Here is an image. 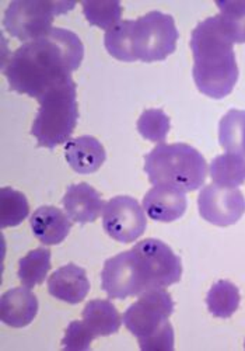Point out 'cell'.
<instances>
[{
	"label": "cell",
	"instance_id": "cell-1",
	"mask_svg": "<svg viewBox=\"0 0 245 351\" xmlns=\"http://www.w3.org/2000/svg\"><path fill=\"white\" fill-rule=\"evenodd\" d=\"M83 58L84 45L77 34L52 27L42 37L17 48L3 62V73L12 90L38 100L52 87L72 79Z\"/></svg>",
	"mask_w": 245,
	"mask_h": 351
},
{
	"label": "cell",
	"instance_id": "cell-2",
	"mask_svg": "<svg viewBox=\"0 0 245 351\" xmlns=\"http://www.w3.org/2000/svg\"><path fill=\"white\" fill-rule=\"evenodd\" d=\"M181 276V258L167 243L150 238L108 258L101 271V287L109 298L127 300L149 289L167 288Z\"/></svg>",
	"mask_w": 245,
	"mask_h": 351
},
{
	"label": "cell",
	"instance_id": "cell-3",
	"mask_svg": "<svg viewBox=\"0 0 245 351\" xmlns=\"http://www.w3.org/2000/svg\"><path fill=\"white\" fill-rule=\"evenodd\" d=\"M192 76L201 93L211 99L229 96L238 80L234 43L226 33L219 14L201 21L192 32Z\"/></svg>",
	"mask_w": 245,
	"mask_h": 351
},
{
	"label": "cell",
	"instance_id": "cell-4",
	"mask_svg": "<svg viewBox=\"0 0 245 351\" xmlns=\"http://www.w3.org/2000/svg\"><path fill=\"white\" fill-rule=\"evenodd\" d=\"M144 171L153 186L195 191L207 176L205 158L188 143H160L144 156Z\"/></svg>",
	"mask_w": 245,
	"mask_h": 351
},
{
	"label": "cell",
	"instance_id": "cell-5",
	"mask_svg": "<svg viewBox=\"0 0 245 351\" xmlns=\"http://www.w3.org/2000/svg\"><path fill=\"white\" fill-rule=\"evenodd\" d=\"M76 89L75 80L69 79L38 99L40 110L31 127L38 146L52 149L72 136L79 119Z\"/></svg>",
	"mask_w": 245,
	"mask_h": 351
},
{
	"label": "cell",
	"instance_id": "cell-6",
	"mask_svg": "<svg viewBox=\"0 0 245 351\" xmlns=\"http://www.w3.org/2000/svg\"><path fill=\"white\" fill-rule=\"evenodd\" d=\"M75 6L73 2L55 0H16L5 12L3 25L12 37L28 43L47 34L55 16L68 13Z\"/></svg>",
	"mask_w": 245,
	"mask_h": 351
},
{
	"label": "cell",
	"instance_id": "cell-7",
	"mask_svg": "<svg viewBox=\"0 0 245 351\" xmlns=\"http://www.w3.org/2000/svg\"><path fill=\"white\" fill-rule=\"evenodd\" d=\"M135 52L138 61L157 62L167 60L177 48L178 30L174 17L157 10L135 20Z\"/></svg>",
	"mask_w": 245,
	"mask_h": 351
},
{
	"label": "cell",
	"instance_id": "cell-8",
	"mask_svg": "<svg viewBox=\"0 0 245 351\" xmlns=\"http://www.w3.org/2000/svg\"><path fill=\"white\" fill-rule=\"evenodd\" d=\"M172 312L174 301L164 288L149 289L125 311L122 322L138 340H142L160 330Z\"/></svg>",
	"mask_w": 245,
	"mask_h": 351
},
{
	"label": "cell",
	"instance_id": "cell-9",
	"mask_svg": "<svg viewBox=\"0 0 245 351\" xmlns=\"http://www.w3.org/2000/svg\"><path fill=\"white\" fill-rule=\"evenodd\" d=\"M147 226L144 210L136 198L116 195L104 206L103 228L107 235L120 243L139 239Z\"/></svg>",
	"mask_w": 245,
	"mask_h": 351
},
{
	"label": "cell",
	"instance_id": "cell-10",
	"mask_svg": "<svg viewBox=\"0 0 245 351\" xmlns=\"http://www.w3.org/2000/svg\"><path fill=\"white\" fill-rule=\"evenodd\" d=\"M198 210L205 221L226 228L238 222L244 215L245 198L238 189L209 184L198 195Z\"/></svg>",
	"mask_w": 245,
	"mask_h": 351
},
{
	"label": "cell",
	"instance_id": "cell-11",
	"mask_svg": "<svg viewBox=\"0 0 245 351\" xmlns=\"http://www.w3.org/2000/svg\"><path fill=\"white\" fill-rule=\"evenodd\" d=\"M185 191L171 186H153L143 197V210L157 222H174L187 211Z\"/></svg>",
	"mask_w": 245,
	"mask_h": 351
},
{
	"label": "cell",
	"instance_id": "cell-12",
	"mask_svg": "<svg viewBox=\"0 0 245 351\" xmlns=\"http://www.w3.org/2000/svg\"><path fill=\"white\" fill-rule=\"evenodd\" d=\"M38 312V300L28 287H17L6 291L0 301V316L10 328L28 326Z\"/></svg>",
	"mask_w": 245,
	"mask_h": 351
},
{
	"label": "cell",
	"instance_id": "cell-13",
	"mask_svg": "<svg viewBox=\"0 0 245 351\" xmlns=\"http://www.w3.org/2000/svg\"><path fill=\"white\" fill-rule=\"evenodd\" d=\"M62 204L68 217L77 223L97 221L105 206L100 193L87 183L69 186Z\"/></svg>",
	"mask_w": 245,
	"mask_h": 351
},
{
	"label": "cell",
	"instance_id": "cell-14",
	"mask_svg": "<svg viewBox=\"0 0 245 351\" xmlns=\"http://www.w3.org/2000/svg\"><path fill=\"white\" fill-rule=\"evenodd\" d=\"M48 291L52 297L66 304L76 305L81 302L90 291L86 270L73 263L57 269L48 278Z\"/></svg>",
	"mask_w": 245,
	"mask_h": 351
},
{
	"label": "cell",
	"instance_id": "cell-15",
	"mask_svg": "<svg viewBox=\"0 0 245 351\" xmlns=\"http://www.w3.org/2000/svg\"><path fill=\"white\" fill-rule=\"evenodd\" d=\"M29 225L36 238L47 246L62 243L72 229L68 214L52 206H44L36 210L29 217Z\"/></svg>",
	"mask_w": 245,
	"mask_h": 351
},
{
	"label": "cell",
	"instance_id": "cell-16",
	"mask_svg": "<svg viewBox=\"0 0 245 351\" xmlns=\"http://www.w3.org/2000/svg\"><path fill=\"white\" fill-rule=\"evenodd\" d=\"M65 158L69 166L79 174L97 171L105 162L107 154L103 143L90 135L70 139L65 146Z\"/></svg>",
	"mask_w": 245,
	"mask_h": 351
},
{
	"label": "cell",
	"instance_id": "cell-17",
	"mask_svg": "<svg viewBox=\"0 0 245 351\" xmlns=\"http://www.w3.org/2000/svg\"><path fill=\"white\" fill-rule=\"evenodd\" d=\"M83 320L90 330L99 336H109L119 330L122 317L108 300H93L83 309Z\"/></svg>",
	"mask_w": 245,
	"mask_h": 351
},
{
	"label": "cell",
	"instance_id": "cell-18",
	"mask_svg": "<svg viewBox=\"0 0 245 351\" xmlns=\"http://www.w3.org/2000/svg\"><path fill=\"white\" fill-rule=\"evenodd\" d=\"M214 184L237 189L245 182V156L237 154H224L214 158L209 167Z\"/></svg>",
	"mask_w": 245,
	"mask_h": 351
},
{
	"label": "cell",
	"instance_id": "cell-19",
	"mask_svg": "<svg viewBox=\"0 0 245 351\" xmlns=\"http://www.w3.org/2000/svg\"><path fill=\"white\" fill-rule=\"evenodd\" d=\"M135 20H122L104 36V44L111 56L122 62L138 61L133 38Z\"/></svg>",
	"mask_w": 245,
	"mask_h": 351
},
{
	"label": "cell",
	"instance_id": "cell-20",
	"mask_svg": "<svg viewBox=\"0 0 245 351\" xmlns=\"http://www.w3.org/2000/svg\"><path fill=\"white\" fill-rule=\"evenodd\" d=\"M219 142L230 154L245 156V111L230 110L219 124Z\"/></svg>",
	"mask_w": 245,
	"mask_h": 351
},
{
	"label": "cell",
	"instance_id": "cell-21",
	"mask_svg": "<svg viewBox=\"0 0 245 351\" xmlns=\"http://www.w3.org/2000/svg\"><path fill=\"white\" fill-rule=\"evenodd\" d=\"M240 300L241 297L237 285L227 280H220L209 289L206 305L213 316L227 319L238 309Z\"/></svg>",
	"mask_w": 245,
	"mask_h": 351
},
{
	"label": "cell",
	"instance_id": "cell-22",
	"mask_svg": "<svg viewBox=\"0 0 245 351\" xmlns=\"http://www.w3.org/2000/svg\"><path fill=\"white\" fill-rule=\"evenodd\" d=\"M51 270V250L38 247L18 261V278L24 287L34 288L47 278Z\"/></svg>",
	"mask_w": 245,
	"mask_h": 351
},
{
	"label": "cell",
	"instance_id": "cell-23",
	"mask_svg": "<svg viewBox=\"0 0 245 351\" xmlns=\"http://www.w3.org/2000/svg\"><path fill=\"white\" fill-rule=\"evenodd\" d=\"M29 215V206L25 195L14 189L0 190V228L20 225Z\"/></svg>",
	"mask_w": 245,
	"mask_h": 351
},
{
	"label": "cell",
	"instance_id": "cell-24",
	"mask_svg": "<svg viewBox=\"0 0 245 351\" xmlns=\"http://www.w3.org/2000/svg\"><path fill=\"white\" fill-rule=\"evenodd\" d=\"M83 13L91 25L101 30H111L120 21L122 6L116 0H97V2H83Z\"/></svg>",
	"mask_w": 245,
	"mask_h": 351
},
{
	"label": "cell",
	"instance_id": "cell-25",
	"mask_svg": "<svg viewBox=\"0 0 245 351\" xmlns=\"http://www.w3.org/2000/svg\"><path fill=\"white\" fill-rule=\"evenodd\" d=\"M136 127L144 139L163 143L170 132V117L162 108H149L142 112Z\"/></svg>",
	"mask_w": 245,
	"mask_h": 351
},
{
	"label": "cell",
	"instance_id": "cell-26",
	"mask_svg": "<svg viewBox=\"0 0 245 351\" xmlns=\"http://www.w3.org/2000/svg\"><path fill=\"white\" fill-rule=\"evenodd\" d=\"M220 21L233 43L245 44V0L218 2Z\"/></svg>",
	"mask_w": 245,
	"mask_h": 351
},
{
	"label": "cell",
	"instance_id": "cell-27",
	"mask_svg": "<svg viewBox=\"0 0 245 351\" xmlns=\"http://www.w3.org/2000/svg\"><path fill=\"white\" fill-rule=\"evenodd\" d=\"M94 339L96 335L90 330L84 320H73L66 329L62 346L69 351H87Z\"/></svg>",
	"mask_w": 245,
	"mask_h": 351
},
{
	"label": "cell",
	"instance_id": "cell-28",
	"mask_svg": "<svg viewBox=\"0 0 245 351\" xmlns=\"http://www.w3.org/2000/svg\"><path fill=\"white\" fill-rule=\"evenodd\" d=\"M174 328L167 322V324L157 330L155 335H151L147 339L139 340V346L144 351H153V350H162V351H172L174 350Z\"/></svg>",
	"mask_w": 245,
	"mask_h": 351
},
{
	"label": "cell",
	"instance_id": "cell-29",
	"mask_svg": "<svg viewBox=\"0 0 245 351\" xmlns=\"http://www.w3.org/2000/svg\"><path fill=\"white\" fill-rule=\"evenodd\" d=\"M244 347H245V343H244Z\"/></svg>",
	"mask_w": 245,
	"mask_h": 351
}]
</instances>
